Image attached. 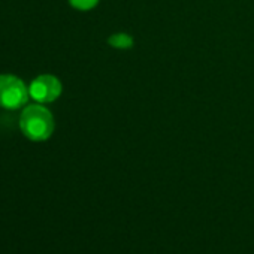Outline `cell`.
<instances>
[{
    "mask_svg": "<svg viewBox=\"0 0 254 254\" xmlns=\"http://www.w3.org/2000/svg\"><path fill=\"white\" fill-rule=\"evenodd\" d=\"M23 133L32 141H45L53 135L54 118L48 109L39 105L26 108L20 118Z\"/></svg>",
    "mask_w": 254,
    "mask_h": 254,
    "instance_id": "6da1fadb",
    "label": "cell"
},
{
    "mask_svg": "<svg viewBox=\"0 0 254 254\" xmlns=\"http://www.w3.org/2000/svg\"><path fill=\"white\" fill-rule=\"evenodd\" d=\"M29 91L24 82L12 75H0V106L5 109H18L27 99Z\"/></svg>",
    "mask_w": 254,
    "mask_h": 254,
    "instance_id": "7a4b0ae2",
    "label": "cell"
},
{
    "mask_svg": "<svg viewBox=\"0 0 254 254\" xmlns=\"http://www.w3.org/2000/svg\"><path fill=\"white\" fill-rule=\"evenodd\" d=\"M29 93L36 102H54L62 94V84L53 75H41L32 82Z\"/></svg>",
    "mask_w": 254,
    "mask_h": 254,
    "instance_id": "3957f363",
    "label": "cell"
},
{
    "mask_svg": "<svg viewBox=\"0 0 254 254\" xmlns=\"http://www.w3.org/2000/svg\"><path fill=\"white\" fill-rule=\"evenodd\" d=\"M108 44L114 48L126 50V48H130L133 45V39L130 35H127V33H115V35L109 36Z\"/></svg>",
    "mask_w": 254,
    "mask_h": 254,
    "instance_id": "277c9868",
    "label": "cell"
},
{
    "mask_svg": "<svg viewBox=\"0 0 254 254\" xmlns=\"http://www.w3.org/2000/svg\"><path fill=\"white\" fill-rule=\"evenodd\" d=\"M69 2L73 8H76L79 11H88L97 5L99 0H69Z\"/></svg>",
    "mask_w": 254,
    "mask_h": 254,
    "instance_id": "5b68a950",
    "label": "cell"
}]
</instances>
